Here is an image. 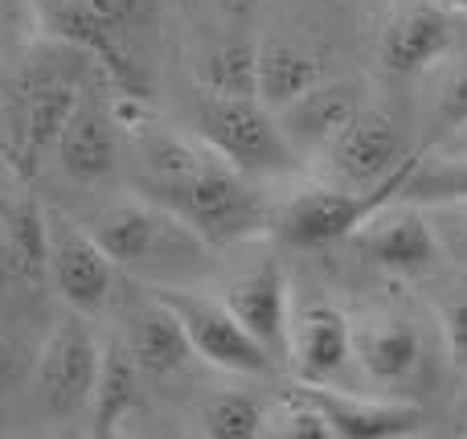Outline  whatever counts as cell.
Masks as SVG:
<instances>
[{"mask_svg": "<svg viewBox=\"0 0 467 439\" xmlns=\"http://www.w3.org/2000/svg\"><path fill=\"white\" fill-rule=\"evenodd\" d=\"M99 366V337L82 325L78 312L62 317L49 329L41 353L33 358L29 394L46 419H74L87 415L90 386Z\"/></svg>", "mask_w": 467, "mask_h": 439, "instance_id": "8992f818", "label": "cell"}, {"mask_svg": "<svg viewBox=\"0 0 467 439\" xmlns=\"http://www.w3.org/2000/svg\"><path fill=\"white\" fill-rule=\"evenodd\" d=\"M41 259L54 279V292L62 296V304L78 317H95L111 304L115 292V263L107 259V251L95 243L82 222L66 218V214H46L41 222Z\"/></svg>", "mask_w": 467, "mask_h": 439, "instance_id": "ba28073f", "label": "cell"}, {"mask_svg": "<svg viewBox=\"0 0 467 439\" xmlns=\"http://www.w3.org/2000/svg\"><path fill=\"white\" fill-rule=\"evenodd\" d=\"M54 156L66 177L78 181V185L111 181L123 164L115 111H103V107L78 99V107L70 111V120L62 123V131H57V140H54Z\"/></svg>", "mask_w": 467, "mask_h": 439, "instance_id": "2e32d148", "label": "cell"}, {"mask_svg": "<svg viewBox=\"0 0 467 439\" xmlns=\"http://www.w3.org/2000/svg\"><path fill=\"white\" fill-rule=\"evenodd\" d=\"M419 148L406 144V128L398 123L394 111L386 107H369L361 103L357 115L340 128V136L316 156L312 164H320V177L328 185H345V189H369L381 177L406 164Z\"/></svg>", "mask_w": 467, "mask_h": 439, "instance_id": "52a82bcc", "label": "cell"}, {"mask_svg": "<svg viewBox=\"0 0 467 439\" xmlns=\"http://www.w3.org/2000/svg\"><path fill=\"white\" fill-rule=\"evenodd\" d=\"M115 123L128 128V164L136 193L189 222L213 251L238 246L266 230L271 218L250 177L210 152L197 136H177L152 120L136 123L128 111H115Z\"/></svg>", "mask_w": 467, "mask_h": 439, "instance_id": "6da1fadb", "label": "cell"}, {"mask_svg": "<svg viewBox=\"0 0 467 439\" xmlns=\"http://www.w3.org/2000/svg\"><path fill=\"white\" fill-rule=\"evenodd\" d=\"M144 370L136 366V358L128 353V345L115 341H99V366H95V386H90V432L95 435H115L128 423L131 411H140L144 402Z\"/></svg>", "mask_w": 467, "mask_h": 439, "instance_id": "ac0fdd59", "label": "cell"}, {"mask_svg": "<svg viewBox=\"0 0 467 439\" xmlns=\"http://www.w3.org/2000/svg\"><path fill=\"white\" fill-rule=\"evenodd\" d=\"M266 435H279V439H332L324 415L299 391H291V399L283 402L279 411H266Z\"/></svg>", "mask_w": 467, "mask_h": 439, "instance_id": "4316f807", "label": "cell"}, {"mask_svg": "<svg viewBox=\"0 0 467 439\" xmlns=\"http://www.w3.org/2000/svg\"><path fill=\"white\" fill-rule=\"evenodd\" d=\"M353 366L373 391L398 394L427 366L422 329L402 312H365L353 317Z\"/></svg>", "mask_w": 467, "mask_h": 439, "instance_id": "8fae6325", "label": "cell"}, {"mask_svg": "<svg viewBox=\"0 0 467 439\" xmlns=\"http://www.w3.org/2000/svg\"><path fill=\"white\" fill-rule=\"evenodd\" d=\"M348 243L373 267L389 271L398 279H427L443 271V251H439V238H435L427 210L414 202H402V197H394L369 222H361L348 235Z\"/></svg>", "mask_w": 467, "mask_h": 439, "instance_id": "9c48e42d", "label": "cell"}, {"mask_svg": "<svg viewBox=\"0 0 467 439\" xmlns=\"http://www.w3.org/2000/svg\"><path fill=\"white\" fill-rule=\"evenodd\" d=\"M361 103H365L361 82L328 78V74H324L316 87H307L304 95L283 103L279 111H275V120H279V131H283V140H287V148L296 152V161L312 164L316 156L340 136V128L353 120Z\"/></svg>", "mask_w": 467, "mask_h": 439, "instance_id": "9a60e30c", "label": "cell"}, {"mask_svg": "<svg viewBox=\"0 0 467 439\" xmlns=\"http://www.w3.org/2000/svg\"><path fill=\"white\" fill-rule=\"evenodd\" d=\"M402 202L414 205H443V202H467V156H443V152H419L414 169L402 181Z\"/></svg>", "mask_w": 467, "mask_h": 439, "instance_id": "44dd1931", "label": "cell"}, {"mask_svg": "<svg viewBox=\"0 0 467 439\" xmlns=\"http://www.w3.org/2000/svg\"><path fill=\"white\" fill-rule=\"evenodd\" d=\"M283 361L291 366L296 382H337L353 366V317L320 296L299 304L291 300Z\"/></svg>", "mask_w": 467, "mask_h": 439, "instance_id": "30bf717a", "label": "cell"}, {"mask_svg": "<svg viewBox=\"0 0 467 439\" xmlns=\"http://www.w3.org/2000/svg\"><path fill=\"white\" fill-rule=\"evenodd\" d=\"M78 107V87L66 78H37L25 90V111H21V131L29 152H41L57 140L62 123Z\"/></svg>", "mask_w": 467, "mask_h": 439, "instance_id": "ffe728a7", "label": "cell"}, {"mask_svg": "<svg viewBox=\"0 0 467 439\" xmlns=\"http://www.w3.org/2000/svg\"><path fill=\"white\" fill-rule=\"evenodd\" d=\"M463 378H467V370H463ZM463 411H467V394H463Z\"/></svg>", "mask_w": 467, "mask_h": 439, "instance_id": "d6a6232c", "label": "cell"}, {"mask_svg": "<svg viewBox=\"0 0 467 439\" xmlns=\"http://www.w3.org/2000/svg\"><path fill=\"white\" fill-rule=\"evenodd\" d=\"M218 300L238 317V325L246 329L275 361H283L291 292H287V276H283L279 259L263 255V259H254V263H242L226 284H222Z\"/></svg>", "mask_w": 467, "mask_h": 439, "instance_id": "4fadbf2b", "label": "cell"}, {"mask_svg": "<svg viewBox=\"0 0 467 439\" xmlns=\"http://www.w3.org/2000/svg\"><path fill=\"white\" fill-rule=\"evenodd\" d=\"M451 54H455V13H447L435 0L398 5L378 33V62L389 78L431 74Z\"/></svg>", "mask_w": 467, "mask_h": 439, "instance_id": "7c38bea8", "label": "cell"}, {"mask_svg": "<svg viewBox=\"0 0 467 439\" xmlns=\"http://www.w3.org/2000/svg\"><path fill=\"white\" fill-rule=\"evenodd\" d=\"M296 391L324 415L332 439H398L422 432V411L394 394H353L332 382H299Z\"/></svg>", "mask_w": 467, "mask_h": 439, "instance_id": "5bb4252c", "label": "cell"}, {"mask_svg": "<svg viewBox=\"0 0 467 439\" xmlns=\"http://www.w3.org/2000/svg\"><path fill=\"white\" fill-rule=\"evenodd\" d=\"M431 74H435V82L427 95V131L435 144L467 120V57H443Z\"/></svg>", "mask_w": 467, "mask_h": 439, "instance_id": "cb8c5ba5", "label": "cell"}, {"mask_svg": "<svg viewBox=\"0 0 467 439\" xmlns=\"http://www.w3.org/2000/svg\"><path fill=\"white\" fill-rule=\"evenodd\" d=\"M74 5L128 62V41L136 33H156V25H161V0H74Z\"/></svg>", "mask_w": 467, "mask_h": 439, "instance_id": "7402d4cb", "label": "cell"}, {"mask_svg": "<svg viewBox=\"0 0 467 439\" xmlns=\"http://www.w3.org/2000/svg\"><path fill=\"white\" fill-rule=\"evenodd\" d=\"M13 386H16V350L0 337V402L13 394Z\"/></svg>", "mask_w": 467, "mask_h": 439, "instance_id": "f1b7e54d", "label": "cell"}, {"mask_svg": "<svg viewBox=\"0 0 467 439\" xmlns=\"http://www.w3.org/2000/svg\"><path fill=\"white\" fill-rule=\"evenodd\" d=\"M431 312H435L439 337H443L447 366H451L455 374H463L467 370V271L451 267V276L439 279Z\"/></svg>", "mask_w": 467, "mask_h": 439, "instance_id": "603a6c76", "label": "cell"}, {"mask_svg": "<svg viewBox=\"0 0 467 439\" xmlns=\"http://www.w3.org/2000/svg\"><path fill=\"white\" fill-rule=\"evenodd\" d=\"M202 90L222 95H254V46L246 41H222L202 62Z\"/></svg>", "mask_w": 467, "mask_h": 439, "instance_id": "484cf974", "label": "cell"}, {"mask_svg": "<svg viewBox=\"0 0 467 439\" xmlns=\"http://www.w3.org/2000/svg\"><path fill=\"white\" fill-rule=\"evenodd\" d=\"M193 136L210 152H218L226 164L258 177H283L299 169L296 152L287 148L279 131L275 111L258 95H222V90H202L193 107Z\"/></svg>", "mask_w": 467, "mask_h": 439, "instance_id": "277c9868", "label": "cell"}, {"mask_svg": "<svg viewBox=\"0 0 467 439\" xmlns=\"http://www.w3.org/2000/svg\"><path fill=\"white\" fill-rule=\"evenodd\" d=\"M152 292L172 308V317L185 329V341L193 350V358H202L205 366L226 370V374H246V378H263L279 366L238 325V317L218 296H205L202 287H152Z\"/></svg>", "mask_w": 467, "mask_h": 439, "instance_id": "5b68a950", "label": "cell"}, {"mask_svg": "<svg viewBox=\"0 0 467 439\" xmlns=\"http://www.w3.org/2000/svg\"><path fill=\"white\" fill-rule=\"evenodd\" d=\"M324 78V62L296 41H258L254 46V95L271 111L304 95Z\"/></svg>", "mask_w": 467, "mask_h": 439, "instance_id": "d6986e66", "label": "cell"}, {"mask_svg": "<svg viewBox=\"0 0 467 439\" xmlns=\"http://www.w3.org/2000/svg\"><path fill=\"white\" fill-rule=\"evenodd\" d=\"M197 423L213 439H258L266 435V407L250 394H213L205 399Z\"/></svg>", "mask_w": 467, "mask_h": 439, "instance_id": "d4e9b609", "label": "cell"}, {"mask_svg": "<svg viewBox=\"0 0 467 439\" xmlns=\"http://www.w3.org/2000/svg\"><path fill=\"white\" fill-rule=\"evenodd\" d=\"M8 284H13V263H8V255L0 251V300L8 296Z\"/></svg>", "mask_w": 467, "mask_h": 439, "instance_id": "4dcf8cb0", "label": "cell"}, {"mask_svg": "<svg viewBox=\"0 0 467 439\" xmlns=\"http://www.w3.org/2000/svg\"><path fill=\"white\" fill-rule=\"evenodd\" d=\"M419 152L369 189H345V185H328V181L291 189L279 202V210L271 214L266 230H271L283 246H296V251H320V246H332V243H348V235H353L361 222H369L381 205H389L402 193V181H406V172L414 169Z\"/></svg>", "mask_w": 467, "mask_h": 439, "instance_id": "3957f363", "label": "cell"}, {"mask_svg": "<svg viewBox=\"0 0 467 439\" xmlns=\"http://www.w3.org/2000/svg\"><path fill=\"white\" fill-rule=\"evenodd\" d=\"M431 152H443V156H467V120L460 128H451L443 140H435L431 144Z\"/></svg>", "mask_w": 467, "mask_h": 439, "instance_id": "f546056e", "label": "cell"}, {"mask_svg": "<svg viewBox=\"0 0 467 439\" xmlns=\"http://www.w3.org/2000/svg\"><path fill=\"white\" fill-rule=\"evenodd\" d=\"M123 345L136 358V366L144 370V378H169L193 358L185 341V329L172 317V308L152 292V300L136 304V308L123 317Z\"/></svg>", "mask_w": 467, "mask_h": 439, "instance_id": "e0dca14e", "label": "cell"}, {"mask_svg": "<svg viewBox=\"0 0 467 439\" xmlns=\"http://www.w3.org/2000/svg\"><path fill=\"white\" fill-rule=\"evenodd\" d=\"M435 226L439 251H443V263L467 271V202H443V205H422Z\"/></svg>", "mask_w": 467, "mask_h": 439, "instance_id": "83f0119b", "label": "cell"}, {"mask_svg": "<svg viewBox=\"0 0 467 439\" xmlns=\"http://www.w3.org/2000/svg\"><path fill=\"white\" fill-rule=\"evenodd\" d=\"M87 230L115 267L148 287H197L213 267V246L172 210L140 193L103 205Z\"/></svg>", "mask_w": 467, "mask_h": 439, "instance_id": "7a4b0ae2", "label": "cell"}, {"mask_svg": "<svg viewBox=\"0 0 467 439\" xmlns=\"http://www.w3.org/2000/svg\"><path fill=\"white\" fill-rule=\"evenodd\" d=\"M435 5H443L447 13H467V0H435Z\"/></svg>", "mask_w": 467, "mask_h": 439, "instance_id": "1f68e13d", "label": "cell"}]
</instances>
